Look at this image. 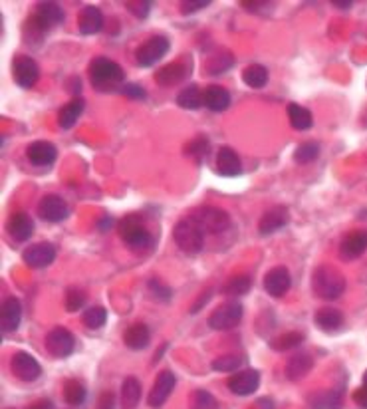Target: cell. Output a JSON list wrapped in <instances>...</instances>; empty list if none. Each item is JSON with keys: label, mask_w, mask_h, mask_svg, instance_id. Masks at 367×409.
<instances>
[{"label": "cell", "mask_w": 367, "mask_h": 409, "mask_svg": "<svg viewBox=\"0 0 367 409\" xmlns=\"http://www.w3.org/2000/svg\"><path fill=\"white\" fill-rule=\"evenodd\" d=\"M90 82L95 90L100 92H111V90H118L123 82V68L118 62H113L110 58H93L92 64H90Z\"/></svg>", "instance_id": "1"}, {"label": "cell", "mask_w": 367, "mask_h": 409, "mask_svg": "<svg viewBox=\"0 0 367 409\" xmlns=\"http://www.w3.org/2000/svg\"><path fill=\"white\" fill-rule=\"evenodd\" d=\"M118 231H120L121 241L125 242V247H129L133 252L151 251L155 244L153 234L145 227L143 219L138 214H129L125 219H121Z\"/></svg>", "instance_id": "2"}, {"label": "cell", "mask_w": 367, "mask_h": 409, "mask_svg": "<svg viewBox=\"0 0 367 409\" xmlns=\"http://www.w3.org/2000/svg\"><path fill=\"white\" fill-rule=\"evenodd\" d=\"M312 290L318 298L336 300L346 290V279H343V274H341L340 270H336L334 266H328V264H321V266L314 270Z\"/></svg>", "instance_id": "3"}, {"label": "cell", "mask_w": 367, "mask_h": 409, "mask_svg": "<svg viewBox=\"0 0 367 409\" xmlns=\"http://www.w3.org/2000/svg\"><path fill=\"white\" fill-rule=\"evenodd\" d=\"M189 219L201 229L202 233L209 234L224 233L230 227L229 213L219 209V207H199L189 214Z\"/></svg>", "instance_id": "4"}, {"label": "cell", "mask_w": 367, "mask_h": 409, "mask_svg": "<svg viewBox=\"0 0 367 409\" xmlns=\"http://www.w3.org/2000/svg\"><path fill=\"white\" fill-rule=\"evenodd\" d=\"M173 239L177 242V247L185 252V254H199L205 247V233L191 219H183L175 224Z\"/></svg>", "instance_id": "5"}, {"label": "cell", "mask_w": 367, "mask_h": 409, "mask_svg": "<svg viewBox=\"0 0 367 409\" xmlns=\"http://www.w3.org/2000/svg\"><path fill=\"white\" fill-rule=\"evenodd\" d=\"M169 40L165 36H151L147 42H143L135 52V62L141 68H151L159 60H163L169 52Z\"/></svg>", "instance_id": "6"}, {"label": "cell", "mask_w": 367, "mask_h": 409, "mask_svg": "<svg viewBox=\"0 0 367 409\" xmlns=\"http://www.w3.org/2000/svg\"><path fill=\"white\" fill-rule=\"evenodd\" d=\"M242 316H244V308L240 302H227L212 312L209 326L212 330H232L234 326L240 324Z\"/></svg>", "instance_id": "7"}, {"label": "cell", "mask_w": 367, "mask_h": 409, "mask_svg": "<svg viewBox=\"0 0 367 409\" xmlns=\"http://www.w3.org/2000/svg\"><path fill=\"white\" fill-rule=\"evenodd\" d=\"M73 348H76V338L73 334L64 328V326H56L46 336V350L54 358H68L72 356Z\"/></svg>", "instance_id": "8"}, {"label": "cell", "mask_w": 367, "mask_h": 409, "mask_svg": "<svg viewBox=\"0 0 367 409\" xmlns=\"http://www.w3.org/2000/svg\"><path fill=\"white\" fill-rule=\"evenodd\" d=\"M10 370L19 378L20 381L32 383L42 376V366L38 363V360L28 352H16L10 360Z\"/></svg>", "instance_id": "9"}, {"label": "cell", "mask_w": 367, "mask_h": 409, "mask_svg": "<svg viewBox=\"0 0 367 409\" xmlns=\"http://www.w3.org/2000/svg\"><path fill=\"white\" fill-rule=\"evenodd\" d=\"M12 78L24 90L36 86V82L40 80V68L34 62V58L24 56V54L14 58V62H12Z\"/></svg>", "instance_id": "10"}, {"label": "cell", "mask_w": 367, "mask_h": 409, "mask_svg": "<svg viewBox=\"0 0 367 409\" xmlns=\"http://www.w3.org/2000/svg\"><path fill=\"white\" fill-rule=\"evenodd\" d=\"M191 70H193V64H191V60H177L173 64H167L163 66L159 72L155 74V82L159 86H165V88H173V86L181 84L183 80L189 78L191 74Z\"/></svg>", "instance_id": "11"}, {"label": "cell", "mask_w": 367, "mask_h": 409, "mask_svg": "<svg viewBox=\"0 0 367 409\" xmlns=\"http://www.w3.org/2000/svg\"><path fill=\"white\" fill-rule=\"evenodd\" d=\"M70 213V207L60 195H46L38 203V217L48 223H62Z\"/></svg>", "instance_id": "12"}, {"label": "cell", "mask_w": 367, "mask_h": 409, "mask_svg": "<svg viewBox=\"0 0 367 409\" xmlns=\"http://www.w3.org/2000/svg\"><path fill=\"white\" fill-rule=\"evenodd\" d=\"M22 261L32 269H46L56 261V247L52 242H36L22 252Z\"/></svg>", "instance_id": "13"}, {"label": "cell", "mask_w": 367, "mask_h": 409, "mask_svg": "<svg viewBox=\"0 0 367 409\" xmlns=\"http://www.w3.org/2000/svg\"><path fill=\"white\" fill-rule=\"evenodd\" d=\"M175 383H177V378H175L173 372H161L157 376L155 383H153V388L149 391V398H147V403H149V408H161L167 400H169V395H171V391L175 390Z\"/></svg>", "instance_id": "14"}, {"label": "cell", "mask_w": 367, "mask_h": 409, "mask_svg": "<svg viewBox=\"0 0 367 409\" xmlns=\"http://www.w3.org/2000/svg\"><path fill=\"white\" fill-rule=\"evenodd\" d=\"M229 390L237 395H250L258 390L260 385V372L257 370H242L237 372L234 376H230L227 381Z\"/></svg>", "instance_id": "15"}, {"label": "cell", "mask_w": 367, "mask_h": 409, "mask_svg": "<svg viewBox=\"0 0 367 409\" xmlns=\"http://www.w3.org/2000/svg\"><path fill=\"white\" fill-rule=\"evenodd\" d=\"M367 251V231H351L340 242V257L343 261H356Z\"/></svg>", "instance_id": "16"}, {"label": "cell", "mask_w": 367, "mask_h": 409, "mask_svg": "<svg viewBox=\"0 0 367 409\" xmlns=\"http://www.w3.org/2000/svg\"><path fill=\"white\" fill-rule=\"evenodd\" d=\"M6 233L16 242H26L34 234V223H32L30 214L24 211H16L10 214L6 221Z\"/></svg>", "instance_id": "17"}, {"label": "cell", "mask_w": 367, "mask_h": 409, "mask_svg": "<svg viewBox=\"0 0 367 409\" xmlns=\"http://www.w3.org/2000/svg\"><path fill=\"white\" fill-rule=\"evenodd\" d=\"M290 286H292V279H290V272L284 266H276V269L268 270L267 276H264V290L270 296H284L286 292L290 290Z\"/></svg>", "instance_id": "18"}, {"label": "cell", "mask_w": 367, "mask_h": 409, "mask_svg": "<svg viewBox=\"0 0 367 409\" xmlns=\"http://www.w3.org/2000/svg\"><path fill=\"white\" fill-rule=\"evenodd\" d=\"M26 157L30 163H34L38 167H46L52 165L58 157V149L50 141H34L26 147Z\"/></svg>", "instance_id": "19"}, {"label": "cell", "mask_w": 367, "mask_h": 409, "mask_svg": "<svg viewBox=\"0 0 367 409\" xmlns=\"http://www.w3.org/2000/svg\"><path fill=\"white\" fill-rule=\"evenodd\" d=\"M20 320H22V304L19 298L9 296L0 306V326L4 332H14L19 330Z\"/></svg>", "instance_id": "20"}, {"label": "cell", "mask_w": 367, "mask_h": 409, "mask_svg": "<svg viewBox=\"0 0 367 409\" xmlns=\"http://www.w3.org/2000/svg\"><path fill=\"white\" fill-rule=\"evenodd\" d=\"M288 221H290V213L286 207H272L270 211L262 214V219L258 223V231H260V234H272L286 227Z\"/></svg>", "instance_id": "21"}, {"label": "cell", "mask_w": 367, "mask_h": 409, "mask_svg": "<svg viewBox=\"0 0 367 409\" xmlns=\"http://www.w3.org/2000/svg\"><path fill=\"white\" fill-rule=\"evenodd\" d=\"M103 29V12L98 6H83L78 16V30L83 36H93Z\"/></svg>", "instance_id": "22"}, {"label": "cell", "mask_w": 367, "mask_h": 409, "mask_svg": "<svg viewBox=\"0 0 367 409\" xmlns=\"http://www.w3.org/2000/svg\"><path fill=\"white\" fill-rule=\"evenodd\" d=\"M217 169L220 175L224 177H237L242 171V163H240L239 153L232 147H220L217 153Z\"/></svg>", "instance_id": "23"}, {"label": "cell", "mask_w": 367, "mask_h": 409, "mask_svg": "<svg viewBox=\"0 0 367 409\" xmlns=\"http://www.w3.org/2000/svg\"><path fill=\"white\" fill-rule=\"evenodd\" d=\"M149 342H151V332H149V328H147L145 324H141V322L129 326L128 330L123 332V344L128 346L129 350H135V352L145 350Z\"/></svg>", "instance_id": "24"}, {"label": "cell", "mask_w": 367, "mask_h": 409, "mask_svg": "<svg viewBox=\"0 0 367 409\" xmlns=\"http://www.w3.org/2000/svg\"><path fill=\"white\" fill-rule=\"evenodd\" d=\"M34 16H36V19L40 20L44 26H46V29H52V26L62 24L66 19L62 6H60V4H56V2H38Z\"/></svg>", "instance_id": "25"}, {"label": "cell", "mask_w": 367, "mask_h": 409, "mask_svg": "<svg viewBox=\"0 0 367 409\" xmlns=\"http://www.w3.org/2000/svg\"><path fill=\"white\" fill-rule=\"evenodd\" d=\"M308 403L312 409H341L343 403V393L338 390L314 391L308 398Z\"/></svg>", "instance_id": "26"}, {"label": "cell", "mask_w": 367, "mask_h": 409, "mask_svg": "<svg viewBox=\"0 0 367 409\" xmlns=\"http://www.w3.org/2000/svg\"><path fill=\"white\" fill-rule=\"evenodd\" d=\"M205 105L211 112H227L230 108V93L222 86H209L205 90Z\"/></svg>", "instance_id": "27"}, {"label": "cell", "mask_w": 367, "mask_h": 409, "mask_svg": "<svg viewBox=\"0 0 367 409\" xmlns=\"http://www.w3.org/2000/svg\"><path fill=\"white\" fill-rule=\"evenodd\" d=\"M314 360L308 356V353H296L292 356L288 363H286V376L290 381H298L306 378L310 370H312Z\"/></svg>", "instance_id": "28"}, {"label": "cell", "mask_w": 367, "mask_h": 409, "mask_svg": "<svg viewBox=\"0 0 367 409\" xmlns=\"http://www.w3.org/2000/svg\"><path fill=\"white\" fill-rule=\"evenodd\" d=\"M314 322L324 332H336L343 326V314L336 308H320L314 316Z\"/></svg>", "instance_id": "29"}, {"label": "cell", "mask_w": 367, "mask_h": 409, "mask_svg": "<svg viewBox=\"0 0 367 409\" xmlns=\"http://www.w3.org/2000/svg\"><path fill=\"white\" fill-rule=\"evenodd\" d=\"M83 108H86V102H83L82 98H73L72 102H68L60 110L58 113V125L62 128V130H70L76 125V121L80 120V115L83 113Z\"/></svg>", "instance_id": "30"}, {"label": "cell", "mask_w": 367, "mask_h": 409, "mask_svg": "<svg viewBox=\"0 0 367 409\" xmlns=\"http://www.w3.org/2000/svg\"><path fill=\"white\" fill-rule=\"evenodd\" d=\"M288 120L294 130L306 131L314 125V115L308 108H304L300 103H290L288 105Z\"/></svg>", "instance_id": "31"}, {"label": "cell", "mask_w": 367, "mask_h": 409, "mask_svg": "<svg viewBox=\"0 0 367 409\" xmlns=\"http://www.w3.org/2000/svg\"><path fill=\"white\" fill-rule=\"evenodd\" d=\"M141 400V383L138 378H128L121 383V409H138Z\"/></svg>", "instance_id": "32"}, {"label": "cell", "mask_w": 367, "mask_h": 409, "mask_svg": "<svg viewBox=\"0 0 367 409\" xmlns=\"http://www.w3.org/2000/svg\"><path fill=\"white\" fill-rule=\"evenodd\" d=\"M177 103L183 110H199L201 105H205V92L199 90V86H187L177 95Z\"/></svg>", "instance_id": "33"}, {"label": "cell", "mask_w": 367, "mask_h": 409, "mask_svg": "<svg viewBox=\"0 0 367 409\" xmlns=\"http://www.w3.org/2000/svg\"><path fill=\"white\" fill-rule=\"evenodd\" d=\"M242 82L252 90H260L268 84V70L260 64H250L242 72Z\"/></svg>", "instance_id": "34"}, {"label": "cell", "mask_w": 367, "mask_h": 409, "mask_svg": "<svg viewBox=\"0 0 367 409\" xmlns=\"http://www.w3.org/2000/svg\"><path fill=\"white\" fill-rule=\"evenodd\" d=\"M86 395H88V391H86V385L82 381L68 380L64 383V400L68 405H72V408L82 405L86 401Z\"/></svg>", "instance_id": "35"}, {"label": "cell", "mask_w": 367, "mask_h": 409, "mask_svg": "<svg viewBox=\"0 0 367 409\" xmlns=\"http://www.w3.org/2000/svg\"><path fill=\"white\" fill-rule=\"evenodd\" d=\"M209 149H211L209 140L202 138V135H199V138H195L193 141H189V143L185 145V155L195 159L197 163H202L205 159L209 157Z\"/></svg>", "instance_id": "36"}, {"label": "cell", "mask_w": 367, "mask_h": 409, "mask_svg": "<svg viewBox=\"0 0 367 409\" xmlns=\"http://www.w3.org/2000/svg\"><path fill=\"white\" fill-rule=\"evenodd\" d=\"M252 286V280L248 274H239V276H232L229 279V282L222 286V292L227 294V296H242V294H247L248 290Z\"/></svg>", "instance_id": "37"}, {"label": "cell", "mask_w": 367, "mask_h": 409, "mask_svg": "<svg viewBox=\"0 0 367 409\" xmlns=\"http://www.w3.org/2000/svg\"><path fill=\"white\" fill-rule=\"evenodd\" d=\"M320 157V145L316 143V141H306L302 145H298L296 151H294V161L296 163H312L316 159Z\"/></svg>", "instance_id": "38"}, {"label": "cell", "mask_w": 367, "mask_h": 409, "mask_svg": "<svg viewBox=\"0 0 367 409\" xmlns=\"http://www.w3.org/2000/svg\"><path fill=\"white\" fill-rule=\"evenodd\" d=\"M82 322L86 324V328H90V330H100V328H103L105 322H108V312H105V308L101 306L88 308V310L83 312Z\"/></svg>", "instance_id": "39"}, {"label": "cell", "mask_w": 367, "mask_h": 409, "mask_svg": "<svg viewBox=\"0 0 367 409\" xmlns=\"http://www.w3.org/2000/svg\"><path fill=\"white\" fill-rule=\"evenodd\" d=\"M242 358L240 356H220L217 360H212V370L214 372H224V373H237L239 372V368L242 366Z\"/></svg>", "instance_id": "40"}, {"label": "cell", "mask_w": 367, "mask_h": 409, "mask_svg": "<svg viewBox=\"0 0 367 409\" xmlns=\"http://www.w3.org/2000/svg\"><path fill=\"white\" fill-rule=\"evenodd\" d=\"M232 56H230L229 52H220V54H217V56H212L209 62H207V72L211 76H219L222 74V72H227L230 66H232Z\"/></svg>", "instance_id": "41"}, {"label": "cell", "mask_w": 367, "mask_h": 409, "mask_svg": "<svg viewBox=\"0 0 367 409\" xmlns=\"http://www.w3.org/2000/svg\"><path fill=\"white\" fill-rule=\"evenodd\" d=\"M86 292L80 289H76V286H70V289L66 290V296H64V304L66 310L68 312H78L80 308L86 304Z\"/></svg>", "instance_id": "42"}, {"label": "cell", "mask_w": 367, "mask_h": 409, "mask_svg": "<svg viewBox=\"0 0 367 409\" xmlns=\"http://www.w3.org/2000/svg\"><path fill=\"white\" fill-rule=\"evenodd\" d=\"M304 342V336L300 332H288V334L280 336L278 340L272 342V348H274L276 352H286V350H292L298 344H302Z\"/></svg>", "instance_id": "43"}, {"label": "cell", "mask_w": 367, "mask_h": 409, "mask_svg": "<svg viewBox=\"0 0 367 409\" xmlns=\"http://www.w3.org/2000/svg\"><path fill=\"white\" fill-rule=\"evenodd\" d=\"M191 409H219V403L207 390H197L191 400Z\"/></svg>", "instance_id": "44"}, {"label": "cell", "mask_w": 367, "mask_h": 409, "mask_svg": "<svg viewBox=\"0 0 367 409\" xmlns=\"http://www.w3.org/2000/svg\"><path fill=\"white\" fill-rule=\"evenodd\" d=\"M46 32L48 29L36 16H32V19L26 22V26H24V38L28 40V44H32V40H42Z\"/></svg>", "instance_id": "45"}, {"label": "cell", "mask_w": 367, "mask_h": 409, "mask_svg": "<svg viewBox=\"0 0 367 409\" xmlns=\"http://www.w3.org/2000/svg\"><path fill=\"white\" fill-rule=\"evenodd\" d=\"M125 9L135 19H147L149 12H151V2H147V0H131V2H125Z\"/></svg>", "instance_id": "46"}, {"label": "cell", "mask_w": 367, "mask_h": 409, "mask_svg": "<svg viewBox=\"0 0 367 409\" xmlns=\"http://www.w3.org/2000/svg\"><path fill=\"white\" fill-rule=\"evenodd\" d=\"M149 290H151V294L155 298H161V300H169L171 298V289L165 286L161 280L151 279L149 280Z\"/></svg>", "instance_id": "47"}, {"label": "cell", "mask_w": 367, "mask_h": 409, "mask_svg": "<svg viewBox=\"0 0 367 409\" xmlns=\"http://www.w3.org/2000/svg\"><path fill=\"white\" fill-rule=\"evenodd\" d=\"M207 6H209V0H187V2H181L183 14H193V12H199V10L207 9Z\"/></svg>", "instance_id": "48"}, {"label": "cell", "mask_w": 367, "mask_h": 409, "mask_svg": "<svg viewBox=\"0 0 367 409\" xmlns=\"http://www.w3.org/2000/svg\"><path fill=\"white\" fill-rule=\"evenodd\" d=\"M121 93H123V95H128V98H133V100H143V98L147 95L145 90L138 84L123 86V88H121Z\"/></svg>", "instance_id": "49"}, {"label": "cell", "mask_w": 367, "mask_h": 409, "mask_svg": "<svg viewBox=\"0 0 367 409\" xmlns=\"http://www.w3.org/2000/svg\"><path fill=\"white\" fill-rule=\"evenodd\" d=\"M113 405H115V398H113V393H111V391L101 393L100 409H113Z\"/></svg>", "instance_id": "50"}, {"label": "cell", "mask_w": 367, "mask_h": 409, "mask_svg": "<svg viewBox=\"0 0 367 409\" xmlns=\"http://www.w3.org/2000/svg\"><path fill=\"white\" fill-rule=\"evenodd\" d=\"M353 401L358 403L359 408L367 409V388L363 385V388H359V390H356V393H353Z\"/></svg>", "instance_id": "51"}, {"label": "cell", "mask_w": 367, "mask_h": 409, "mask_svg": "<svg viewBox=\"0 0 367 409\" xmlns=\"http://www.w3.org/2000/svg\"><path fill=\"white\" fill-rule=\"evenodd\" d=\"M242 6L244 9H252L250 12H262L260 9L272 10V4H268V2H242Z\"/></svg>", "instance_id": "52"}, {"label": "cell", "mask_w": 367, "mask_h": 409, "mask_svg": "<svg viewBox=\"0 0 367 409\" xmlns=\"http://www.w3.org/2000/svg\"><path fill=\"white\" fill-rule=\"evenodd\" d=\"M26 409H52V401L50 400H38L32 405H28Z\"/></svg>", "instance_id": "53"}, {"label": "cell", "mask_w": 367, "mask_h": 409, "mask_svg": "<svg viewBox=\"0 0 367 409\" xmlns=\"http://www.w3.org/2000/svg\"><path fill=\"white\" fill-rule=\"evenodd\" d=\"M209 300H211V290H207V292H202V294H201V300H199V302L195 304L193 310H191V312H193V314H197V310H199V308H201L202 304H205V302H209Z\"/></svg>", "instance_id": "54"}, {"label": "cell", "mask_w": 367, "mask_h": 409, "mask_svg": "<svg viewBox=\"0 0 367 409\" xmlns=\"http://www.w3.org/2000/svg\"><path fill=\"white\" fill-rule=\"evenodd\" d=\"M331 4H334L336 9H343V10L351 9V2H349V0H334Z\"/></svg>", "instance_id": "55"}, {"label": "cell", "mask_w": 367, "mask_h": 409, "mask_svg": "<svg viewBox=\"0 0 367 409\" xmlns=\"http://www.w3.org/2000/svg\"><path fill=\"white\" fill-rule=\"evenodd\" d=\"M363 385L367 388V370H366V373H363Z\"/></svg>", "instance_id": "56"}]
</instances>
